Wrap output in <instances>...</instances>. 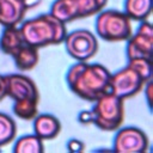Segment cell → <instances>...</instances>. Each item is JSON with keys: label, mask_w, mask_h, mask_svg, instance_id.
Returning a JSON list of instances; mask_svg holds the SVG:
<instances>
[{"label": "cell", "mask_w": 153, "mask_h": 153, "mask_svg": "<svg viewBox=\"0 0 153 153\" xmlns=\"http://www.w3.org/2000/svg\"><path fill=\"white\" fill-rule=\"evenodd\" d=\"M111 73L100 63L78 61L72 65L66 74V81L71 91L79 98L94 102L109 91Z\"/></svg>", "instance_id": "1"}, {"label": "cell", "mask_w": 153, "mask_h": 153, "mask_svg": "<svg viewBox=\"0 0 153 153\" xmlns=\"http://www.w3.org/2000/svg\"><path fill=\"white\" fill-rule=\"evenodd\" d=\"M19 29L24 43L38 49L62 43L67 33L66 23L61 22L50 12L22 22Z\"/></svg>", "instance_id": "2"}, {"label": "cell", "mask_w": 153, "mask_h": 153, "mask_svg": "<svg viewBox=\"0 0 153 153\" xmlns=\"http://www.w3.org/2000/svg\"><path fill=\"white\" fill-rule=\"evenodd\" d=\"M92 123L104 131H115L124 122V99L108 91L94 100Z\"/></svg>", "instance_id": "3"}, {"label": "cell", "mask_w": 153, "mask_h": 153, "mask_svg": "<svg viewBox=\"0 0 153 153\" xmlns=\"http://www.w3.org/2000/svg\"><path fill=\"white\" fill-rule=\"evenodd\" d=\"M94 26L98 37L108 42L127 41L133 33L131 19L124 12L116 10H102Z\"/></svg>", "instance_id": "4"}, {"label": "cell", "mask_w": 153, "mask_h": 153, "mask_svg": "<svg viewBox=\"0 0 153 153\" xmlns=\"http://www.w3.org/2000/svg\"><path fill=\"white\" fill-rule=\"evenodd\" d=\"M106 4L108 0H55L49 12L67 24L99 13Z\"/></svg>", "instance_id": "5"}, {"label": "cell", "mask_w": 153, "mask_h": 153, "mask_svg": "<svg viewBox=\"0 0 153 153\" xmlns=\"http://www.w3.org/2000/svg\"><path fill=\"white\" fill-rule=\"evenodd\" d=\"M63 43L68 55L76 61H88L98 51V39L86 29L66 33Z\"/></svg>", "instance_id": "6"}, {"label": "cell", "mask_w": 153, "mask_h": 153, "mask_svg": "<svg viewBox=\"0 0 153 153\" xmlns=\"http://www.w3.org/2000/svg\"><path fill=\"white\" fill-rule=\"evenodd\" d=\"M147 81L134 68L127 65L124 68L110 75L109 91L122 99H127L142 91Z\"/></svg>", "instance_id": "7"}, {"label": "cell", "mask_w": 153, "mask_h": 153, "mask_svg": "<svg viewBox=\"0 0 153 153\" xmlns=\"http://www.w3.org/2000/svg\"><path fill=\"white\" fill-rule=\"evenodd\" d=\"M153 53V26L149 22L143 20L137 30L127 39L126 54L128 60L135 57L152 59Z\"/></svg>", "instance_id": "8"}, {"label": "cell", "mask_w": 153, "mask_h": 153, "mask_svg": "<svg viewBox=\"0 0 153 153\" xmlns=\"http://www.w3.org/2000/svg\"><path fill=\"white\" fill-rule=\"evenodd\" d=\"M148 137L143 130L136 127L120 129L114 139L112 151L118 153H143L148 149Z\"/></svg>", "instance_id": "9"}, {"label": "cell", "mask_w": 153, "mask_h": 153, "mask_svg": "<svg viewBox=\"0 0 153 153\" xmlns=\"http://www.w3.org/2000/svg\"><path fill=\"white\" fill-rule=\"evenodd\" d=\"M5 76L6 97L17 100H39V92L36 82L24 74H8Z\"/></svg>", "instance_id": "10"}, {"label": "cell", "mask_w": 153, "mask_h": 153, "mask_svg": "<svg viewBox=\"0 0 153 153\" xmlns=\"http://www.w3.org/2000/svg\"><path fill=\"white\" fill-rule=\"evenodd\" d=\"M42 0H0V24L2 26H13L23 22L26 12Z\"/></svg>", "instance_id": "11"}, {"label": "cell", "mask_w": 153, "mask_h": 153, "mask_svg": "<svg viewBox=\"0 0 153 153\" xmlns=\"http://www.w3.org/2000/svg\"><path fill=\"white\" fill-rule=\"evenodd\" d=\"M61 131V123L57 117L51 114H37L33 118V134L42 141L53 140L59 136Z\"/></svg>", "instance_id": "12"}, {"label": "cell", "mask_w": 153, "mask_h": 153, "mask_svg": "<svg viewBox=\"0 0 153 153\" xmlns=\"http://www.w3.org/2000/svg\"><path fill=\"white\" fill-rule=\"evenodd\" d=\"M12 57L19 71H23V72L31 71L38 65V61H39L38 48L24 43L12 55Z\"/></svg>", "instance_id": "13"}, {"label": "cell", "mask_w": 153, "mask_h": 153, "mask_svg": "<svg viewBox=\"0 0 153 153\" xmlns=\"http://www.w3.org/2000/svg\"><path fill=\"white\" fill-rule=\"evenodd\" d=\"M23 44L24 39L18 25L4 26V31L0 37V49L2 53L12 56Z\"/></svg>", "instance_id": "14"}, {"label": "cell", "mask_w": 153, "mask_h": 153, "mask_svg": "<svg viewBox=\"0 0 153 153\" xmlns=\"http://www.w3.org/2000/svg\"><path fill=\"white\" fill-rule=\"evenodd\" d=\"M131 20H147L152 12V0H124V11Z\"/></svg>", "instance_id": "15"}, {"label": "cell", "mask_w": 153, "mask_h": 153, "mask_svg": "<svg viewBox=\"0 0 153 153\" xmlns=\"http://www.w3.org/2000/svg\"><path fill=\"white\" fill-rule=\"evenodd\" d=\"M43 151V141L35 134L20 136L13 146L14 153H42Z\"/></svg>", "instance_id": "16"}, {"label": "cell", "mask_w": 153, "mask_h": 153, "mask_svg": "<svg viewBox=\"0 0 153 153\" xmlns=\"http://www.w3.org/2000/svg\"><path fill=\"white\" fill-rule=\"evenodd\" d=\"M38 104L39 100H32V99L17 100L13 104V112L17 117L22 120L25 121L33 120L38 114Z\"/></svg>", "instance_id": "17"}, {"label": "cell", "mask_w": 153, "mask_h": 153, "mask_svg": "<svg viewBox=\"0 0 153 153\" xmlns=\"http://www.w3.org/2000/svg\"><path fill=\"white\" fill-rule=\"evenodd\" d=\"M17 134L16 122L7 114L0 112V147L13 141Z\"/></svg>", "instance_id": "18"}, {"label": "cell", "mask_w": 153, "mask_h": 153, "mask_svg": "<svg viewBox=\"0 0 153 153\" xmlns=\"http://www.w3.org/2000/svg\"><path fill=\"white\" fill-rule=\"evenodd\" d=\"M128 66L134 68L145 80L152 79V59H146V57L129 59Z\"/></svg>", "instance_id": "19"}, {"label": "cell", "mask_w": 153, "mask_h": 153, "mask_svg": "<svg viewBox=\"0 0 153 153\" xmlns=\"http://www.w3.org/2000/svg\"><path fill=\"white\" fill-rule=\"evenodd\" d=\"M67 149L72 153H78V152H82L85 149V145L82 141H80L79 139H71L67 142Z\"/></svg>", "instance_id": "20"}, {"label": "cell", "mask_w": 153, "mask_h": 153, "mask_svg": "<svg viewBox=\"0 0 153 153\" xmlns=\"http://www.w3.org/2000/svg\"><path fill=\"white\" fill-rule=\"evenodd\" d=\"M78 121L82 124H90L92 123V114L91 110H82L78 115Z\"/></svg>", "instance_id": "21"}, {"label": "cell", "mask_w": 153, "mask_h": 153, "mask_svg": "<svg viewBox=\"0 0 153 153\" xmlns=\"http://www.w3.org/2000/svg\"><path fill=\"white\" fill-rule=\"evenodd\" d=\"M152 85H153V82H152V79L151 80H148L146 84H145V86H143V92H145V96H146V102H147V105L149 106V108H152Z\"/></svg>", "instance_id": "22"}, {"label": "cell", "mask_w": 153, "mask_h": 153, "mask_svg": "<svg viewBox=\"0 0 153 153\" xmlns=\"http://www.w3.org/2000/svg\"><path fill=\"white\" fill-rule=\"evenodd\" d=\"M6 97V85H5V76L0 74V100Z\"/></svg>", "instance_id": "23"}]
</instances>
